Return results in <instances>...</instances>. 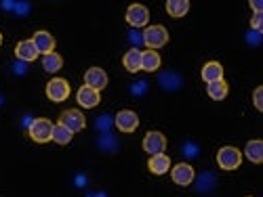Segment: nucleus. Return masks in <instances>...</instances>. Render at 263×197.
Instances as JSON below:
<instances>
[{
	"instance_id": "1",
	"label": "nucleus",
	"mask_w": 263,
	"mask_h": 197,
	"mask_svg": "<svg viewBox=\"0 0 263 197\" xmlns=\"http://www.w3.org/2000/svg\"><path fill=\"white\" fill-rule=\"evenodd\" d=\"M217 164L223 170H236L240 164H242V151L236 147H221L217 151Z\"/></svg>"
},
{
	"instance_id": "2",
	"label": "nucleus",
	"mask_w": 263,
	"mask_h": 197,
	"mask_svg": "<svg viewBox=\"0 0 263 197\" xmlns=\"http://www.w3.org/2000/svg\"><path fill=\"white\" fill-rule=\"evenodd\" d=\"M53 126L55 124L47 118H36L30 124V139L34 143H49L51 137H53Z\"/></svg>"
},
{
	"instance_id": "3",
	"label": "nucleus",
	"mask_w": 263,
	"mask_h": 197,
	"mask_svg": "<svg viewBox=\"0 0 263 197\" xmlns=\"http://www.w3.org/2000/svg\"><path fill=\"white\" fill-rule=\"evenodd\" d=\"M143 42H145V47H147L149 51L162 49L166 42H168V32H166V28H162V26H149V28H145V32H143Z\"/></svg>"
},
{
	"instance_id": "4",
	"label": "nucleus",
	"mask_w": 263,
	"mask_h": 197,
	"mask_svg": "<svg viewBox=\"0 0 263 197\" xmlns=\"http://www.w3.org/2000/svg\"><path fill=\"white\" fill-rule=\"evenodd\" d=\"M59 124L65 126L74 135V133H80V130L86 126V118L82 112H78V109H65L59 118Z\"/></svg>"
},
{
	"instance_id": "5",
	"label": "nucleus",
	"mask_w": 263,
	"mask_h": 197,
	"mask_svg": "<svg viewBox=\"0 0 263 197\" xmlns=\"http://www.w3.org/2000/svg\"><path fill=\"white\" fill-rule=\"evenodd\" d=\"M47 97L53 101V103H61L70 97V84L68 80L63 78H53L49 84H47Z\"/></svg>"
},
{
	"instance_id": "6",
	"label": "nucleus",
	"mask_w": 263,
	"mask_h": 197,
	"mask_svg": "<svg viewBox=\"0 0 263 197\" xmlns=\"http://www.w3.org/2000/svg\"><path fill=\"white\" fill-rule=\"evenodd\" d=\"M143 149L149 153V156H158V153H164L166 149V137L158 130H149L143 139Z\"/></svg>"
},
{
	"instance_id": "7",
	"label": "nucleus",
	"mask_w": 263,
	"mask_h": 197,
	"mask_svg": "<svg viewBox=\"0 0 263 197\" xmlns=\"http://www.w3.org/2000/svg\"><path fill=\"white\" fill-rule=\"evenodd\" d=\"M139 126V116L135 112H130V109H122V112L116 114V128L120 133H135Z\"/></svg>"
},
{
	"instance_id": "8",
	"label": "nucleus",
	"mask_w": 263,
	"mask_h": 197,
	"mask_svg": "<svg viewBox=\"0 0 263 197\" xmlns=\"http://www.w3.org/2000/svg\"><path fill=\"white\" fill-rule=\"evenodd\" d=\"M194 177H196V172L190 164H177V166H173L171 168V179L175 185H179V187H187L194 183Z\"/></svg>"
},
{
	"instance_id": "9",
	"label": "nucleus",
	"mask_w": 263,
	"mask_h": 197,
	"mask_svg": "<svg viewBox=\"0 0 263 197\" xmlns=\"http://www.w3.org/2000/svg\"><path fill=\"white\" fill-rule=\"evenodd\" d=\"M126 21L133 28H145L149 21V11L143 5H130L126 9Z\"/></svg>"
},
{
	"instance_id": "10",
	"label": "nucleus",
	"mask_w": 263,
	"mask_h": 197,
	"mask_svg": "<svg viewBox=\"0 0 263 197\" xmlns=\"http://www.w3.org/2000/svg\"><path fill=\"white\" fill-rule=\"evenodd\" d=\"M84 86H89V89L93 91H103L105 86H107V74L101 70V68H91V70H86L84 74Z\"/></svg>"
},
{
	"instance_id": "11",
	"label": "nucleus",
	"mask_w": 263,
	"mask_h": 197,
	"mask_svg": "<svg viewBox=\"0 0 263 197\" xmlns=\"http://www.w3.org/2000/svg\"><path fill=\"white\" fill-rule=\"evenodd\" d=\"M32 42H34V47H36V51H38L40 55H49V53L55 51V38H53V34L47 32V30H38V32L34 34Z\"/></svg>"
},
{
	"instance_id": "12",
	"label": "nucleus",
	"mask_w": 263,
	"mask_h": 197,
	"mask_svg": "<svg viewBox=\"0 0 263 197\" xmlns=\"http://www.w3.org/2000/svg\"><path fill=\"white\" fill-rule=\"evenodd\" d=\"M76 99H78V103H80L82 107H86V109L97 107V105H99V101H101L99 93H97V91H93V89H89V86H80Z\"/></svg>"
},
{
	"instance_id": "13",
	"label": "nucleus",
	"mask_w": 263,
	"mask_h": 197,
	"mask_svg": "<svg viewBox=\"0 0 263 197\" xmlns=\"http://www.w3.org/2000/svg\"><path fill=\"white\" fill-rule=\"evenodd\" d=\"M15 55L21 59V61H26V63H32V61H36L38 59V51H36V47H34V42L32 40H21L19 45L15 47Z\"/></svg>"
},
{
	"instance_id": "14",
	"label": "nucleus",
	"mask_w": 263,
	"mask_h": 197,
	"mask_svg": "<svg viewBox=\"0 0 263 197\" xmlns=\"http://www.w3.org/2000/svg\"><path fill=\"white\" fill-rule=\"evenodd\" d=\"M202 80H204L206 84L223 80V65L219 63V61H209V63H204V68H202Z\"/></svg>"
},
{
	"instance_id": "15",
	"label": "nucleus",
	"mask_w": 263,
	"mask_h": 197,
	"mask_svg": "<svg viewBox=\"0 0 263 197\" xmlns=\"http://www.w3.org/2000/svg\"><path fill=\"white\" fill-rule=\"evenodd\" d=\"M147 168H149L152 174H158V177H162V174H166L171 170V160H168V156H164V153H158V156L149 158Z\"/></svg>"
},
{
	"instance_id": "16",
	"label": "nucleus",
	"mask_w": 263,
	"mask_h": 197,
	"mask_svg": "<svg viewBox=\"0 0 263 197\" xmlns=\"http://www.w3.org/2000/svg\"><path fill=\"white\" fill-rule=\"evenodd\" d=\"M245 156H247L249 162L261 164V162H263V141H259V139L249 141L247 147H245Z\"/></svg>"
},
{
	"instance_id": "17",
	"label": "nucleus",
	"mask_w": 263,
	"mask_h": 197,
	"mask_svg": "<svg viewBox=\"0 0 263 197\" xmlns=\"http://www.w3.org/2000/svg\"><path fill=\"white\" fill-rule=\"evenodd\" d=\"M160 63H162V59H160V55H158V51H141V70H145V72H156L158 68H160Z\"/></svg>"
},
{
	"instance_id": "18",
	"label": "nucleus",
	"mask_w": 263,
	"mask_h": 197,
	"mask_svg": "<svg viewBox=\"0 0 263 197\" xmlns=\"http://www.w3.org/2000/svg\"><path fill=\"white\" fill-rule=\"evenodd\" d=\"M122 63H124L126 72H130V74L139 72V70H141V51H139V49H128V51L124 53Z\"/></svg>"
},
{
	"instance_id": "19",
	"label": "nucleus",
	"mask_w": 263,
	"mask_h": 197,
	"mask_svg": "<svg viewBox=\"0 0 263 197\" xmlns=\"http://www.w3.org/2000/svg\"><path fill=\"white\" fill-rule=\"evenodd\" d=\"M206 93H209V97H211L213 101H223V99L228 97V93H230V86H228V82H223V80L211 82V84H206Z\"/></svg>"
},
{
	"instance_id": "20",
	"label": "nucleus",
	"mask_w": 263,
	"mask_h": 197,
	"mask_svg": "<svg viewBox=\"0 0 263 197\" xmlns=\"http://www.w3.org/2000/svg\"><path fill=\"white\" fill-rule=\"evenodd\" d=\"M42 68H45V72H49V74H55V72H59L61 68H63V59H61V55L59 53H49V55H45L42 57Z\"/></svg>"
},
{
	"instance_id": "21",
	"label": "nucleus",
	"mask_w": 263,
	"mask_h": 197,
	"mask_svg": "<svg viewBox=\"0 0 263 197\" xmlns=\"http://www.w3.org/2000/svg\"><path fill=\"white\" fill-rule=\"evenodd\" d=\"M187 11H190L187 0H168L166 3V13L171 17H183V15H187Z\"/></svg>"
},
{
	"instance_id": "22",
	"label": "nucleus",
	"mask_w": 263,
	"mask_h": 197,
	"mask_svg": "<svg viewBox=\"0 0 263 197\" xmlns=\"http://www.w3.org/2000/svg\"><path fill=\"white\" fill-rule=\"evenodd\" d=\"M72 133L65 126H61V124H55L53 126V137H51V141H55L57 145H68L70 141H72Z\"/></svg>"
},
{
	"instance_id": "23",
	"label": "nucleus",
	"mask_w": 263,
	"mask_h": 197,
	"mask_svg": "<svg viewBox=\"0 0 263 197\" xmlns=\"http://www.w3.org/2000/svg\"><path fill=\"white\" fill-rule=\"evenodd\" d=\"M251 28L255 32H263V13H255L251 19Z\"/></svg>"
},
{
	"instance_id": "24",
	"label": "nucleus",
	"mask_w": 263,
	"mask_h": 197,
	"mask_svg": "<svg viewBox=\"0 0 263 197\" xmlns=\"http://www.w3.org/2000/svg\"><path fill=\"white\" fill-rule=\"evenodd\" d=\"M253 103H255V107L259 109V112H263V89L261 86L255 89V93H253Z\"/></svg>"
},
{
	"instance_id": "25",
	"label": "nucleus",
	"mask_w": 263,
	"mask_h": 197,
	"mask_svg": "<svg viewBox=\"0 0 263 197\" xmlns=\"http://www.w3.org/2000/svg\"><path fill=\"white\" fill-rule=\"evenodd\" d=\"M251 9L255 13H263V3H259V0H251Z\"/></svg>"
},
{
	"instance_id": "26",
	"label": "nucleus",
	"mask_w": 263,
	"mask_h": 197,
	"mask_svg": "<svg viewBox=\"0 0 263 197\" xmlns=\"http://www.w3.org/2000/svg\"><path fill=\"white\" fill-rule=\"evenodd\" d=\"M0 45H3V34H0Z\"/></svg>"
}]
</instances>
